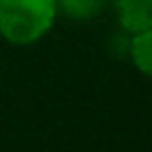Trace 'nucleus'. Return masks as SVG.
I'll return each instance as SVG.
<instances>
[{
	"mask_svg": "<svg viewBox=\"0 0 152 152\" xmlns=\"http://www.w3.org/2000/svg\"><path fill=\"white\" fill-rule=\"evenodd\" d=\"M57 0H0V36L10 45H33L57 19Z\"/></svg>",
	"mask_w": 152,
	"mask_h": 152,
	"instance_id": "obj_1",
	"label": "nucleus"
},
{
	"mask_svg": "<svg viewBox=\"0 0 152 152\" xmlns=\"http://www.w3.org/2000/svg\"><path fill=\"white\" fill-rule=\"evenodd\" d=\"M124 31L138 33L152 28V0H114Z\"/></svg>",
	"mask_w": 152,
	"mask_h": 152,
	"instance_id": "obj_2",
	"label": "nucleus"
},
{
	"mask_svg": "<svg viewBox=\"0 0 152 152\" xmlns=\"http://www.w3.org/2000/svg\"><path fill=\"white\" fill-rule=\"evenodd\" d=\"M128 55L135 64V69L152 78V28L131 33L128 40Z\"/></svg>",
	"mask_w": 152,
	"mask_h": 152,
	"instance_id": "obj_3",
	"label": "nucleus"
},
{
	"mask_svg": "<svg viewBox=\"0 0 152 152\" xmlns=\"http://www.w3.org/2000/svg\"><path fill=\"white\" fill-rule=\"evenodd\" d=\"M107 0H57V10L64 12L69 19L88 21L102 12Z\"/></svg>",
	"mask_w": 152,
	"mask_h": 152,
	"instance_id": "obj_4",
	"label": "nucleus"
}]
</instances>
